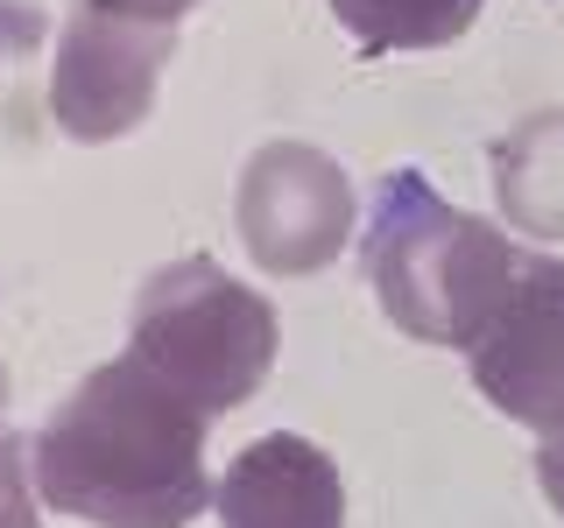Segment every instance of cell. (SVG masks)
<instances>
[{"instance_id":"6da1fadb","label":"cell","mask_w":564,"mask_h":528,"mask_svg":"<svg viewBox=\"0 0 564 528\" xmlns=\"http://www.w3.org/2000/svg\"><path fill=\"white\" fill-rule=\"evenodd\" d=\"M35 501L93 528H191L212 501L205 409L134 352L93 366L29 451Z\"/></svg>"},{"instance_id":"7a4b0ae2","label":"cell","mask_w":564,"mask_h":528,"mask_svg":"<svg viewBox=\"0 0 564 528\" xmlns=\"http://www.w3.org/2000/svg\"><path fill=\"white\" fill-rule=\"evenodd\" d=\"M522 254L501 226L445 205L416 169H395L375 190L367 219V282L381 317L423 345H480L494 310L508 304Z\"/></svg>"},{"instance_id":"3957f363","label":"cell","mask_w":564,"mask_h":528,"mask_svg":"<svg viewBox=\"0 0 564 528\" xmlns=\"http://www.w3.org/2000/svg\"><path fill=\"white\" fill-rule=\"evenodd\" d=\"M128 352L155 366L191 409H240L275 360V310L261 289L226 275L219 261H170L141 282Z\"/></svg>"},{"instance_id":"277c9868","label":"cell","mask_w":564,"mask_h":528,"mask_svg":"<svg viewBox=\"0 0 564 528\" xmlns=\"http://www.w3.org/2000/svg\"><path fill=\"white\" fill-rule=\"evenodd\" d=\"M240 246L269 275H317L352 233V184L311 141H269L240 169Z\"/></svg>"},{"instance_id":"5b68a950","label":"cell","mask_w":564,"mask_h":528,"mask_svg":"<svg viewBox=\"0 0 564 528\" xmlns=\"http://www.w3.org/2000/svg\"><path fill=\"white\" fill-rule=\"evenodd\" d=\"M176 57V29L128 22V14L78 8L64 22L57 70H50V113L70 141H120L149 120L155 78Z\"/></svg>"},{"instance_id":"8992f818","label":"cell","mask_w":564,"mask_h":528,"mask_svg":"<svg viewBox=\"0 0 564 528\" xmlns=\"http://www.w3.org/2000/svg\"><path fill=\"white\" fill-rule=\"evenodd\" d=\"M473 387L529 430L564 422V261L522 254V275L473 345Z\"/></svg>"},{"instance_id":"52a82bcc","label":"cell","mask_w":564,"mask_h":528,"mask_svg":"<svg viewBox=\"0 0 564 528\" xmlns=\"http://www.w3.org/2000/svg\"><path fill=\"white\" fill-rule=\"evenodd\" d=\"M212 507H219V528H346L339 465L311 437H290V430L254 437L226 465Z\"/></svg>"},{"instance_id":"ba28073f","label":"cell","mask_w":564,"mask_h":528,"mask_svg":"<svg viewBox=\"0 0 564 528\" xmlns=\"http://www.w3.org/2000/svg\"><path fill=\"white\" fill-rule=\"evenodd\" d=\"M494 190L536 240H564V113H536L494 148Z\"/></svg>"},{"instance_id":"9c48e42d","label":"cell","mask_w":564,"mask_h":528,"mask_svg":"<svg viewBox=\"0 0 564 528\" xmlns=\"http://www.w3.org/2000/svg\"><path fill=\"white\" fill-rule=\"evenodd\" d=\"M487 0H332L360 50H445L480 22Z\"/></svg>"},{"instance_id":"30bf717a","label":"cell","mask_w":564,"mask_h":528,"mask_svg":"<svg viewBox=\"0 0 564 528\" xmlns=\"http://www.w3.org/2000/svg\"><path fill=\"white\" fill-rule=\"evenodd\" d=\"M0 528H43L35 521V480L22 465V444L0 430Z\"/></svg>"},{"instance_id":"8fae6325","label":"cell","mask_w":564,"mask_h":528,"mask_svg":"<svg viewBox=\"0 0 564 528\" xmlns=\"http://www.w3.org/2000/svg\"><path fill=\"white\" fill-rule=\"evenodd\" d=\"M85 8L99 14H128V22H155V29H176L198 0H85Z\"/></svg>"},{"instance_id":"7c38bea8","label":"cell","mask_w":564,"mask_h":528,"mask_svg":"<svg viewBox=\"0 0 564 528\" xmlns=\"http://www.w3.org/2000/svg\"><path fill=\"white\" fill-rule=\"evenodd\" d=\"M35 43H43V14L22 8V0H0V57H22Z\"/></svg>"},{"instance_id":"4fadbf2b","label":"cell","mask_w":564,"mask_h":528,"mask_svg":"<svg viewBox=\"0 0 564 528\" xmlns=\"http://www.w3.org/2000/svg\"><path fill=\"white\" fill-rule=\"evenodd\" d=\"M536 480H543V501L564 515V422H557V430H543V444H536Z\"/></svg>"},{"instance_id":"5bb4252c","label":"cell","mask_w":564,"mask_h":528,"mask_svg":"<svg viewBox=\"0 0 564 528\" xmlns=\"http://www.w3.org/2000/svg\"><path fill=\"white\" fill-rule=\"evenodd\" d=\"M8 395H14V387H8V366H0V416H8ZM0 430H8V422H0Z\"/></svg>"}]
</instances>
